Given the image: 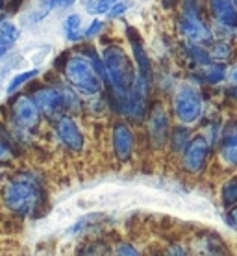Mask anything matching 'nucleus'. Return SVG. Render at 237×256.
I'll list each match as a JSON object with an SVG mask.
<instances>
[{
	"instance_id": "nucleus-8",
	"label": "nucleus",
	"mask_w": 237,
	"mask_h": 256,
	"mask_svg": "<svg viewBox=\"0 0 237 256\" xmlns=\"http://www.w3.org/2000/svg\"><path fill=\"white\" fill-rule=\"evenodd\" d=\"M30 96L33 98V102L37 104L41 116L54 119V121L59 119L61 116H65V98L61 88H56V86H39Z\"/></svg>"
},
{
	"instance_id": "nucleus-15",
	"label": "nucleus",
	"mask_w": 237,
	"mask_h": 256,
	"mask_svg": "<svg viewBox=\"0 0 237 256\" xmlns=\"http://www.w3.org/2000/svg\"><path fill=\"white\" fill-rule=\"evenodd\" d=\"M226 76H228V67L223 64H208L204 67H199V78H202V82L210 86L223 84Z\"/></svg>"
},
{
	"instance_id": "nucleus-32",
	"label": "nucleus",
	"mask_w": 237,
	"mask_h": 256,
	"mask_svg": "<svg viewBox=\"0 0 237 256\" xmlns=\"http://www.w3.org/2000/svg\"><path fill=\"white\" fill-rule=\"evenodd\" d=\"M50 2L52 10H59V8H69L72 6L76 0H48Z\"/></svg>"
},
{
	"instance_id": "nucleus-6",
	"label": "nucleus",
	"mask_w": 237,
	"mask_h": 256,
	"mask_svg": "<svg viewBox=\"0 0 237 256\" xmlns=\"http://www.w3.org/2000/svg\"><path fill=\"white\" fill-rule=\"evenodd\" d=\"M212 143L204 134L193 136L187 143L186 150L182 152V169L187 174H200L204 173L212 154Z\"/></svg>"
},
{
	"instance_id": "nucleus-14",
	"label": "nucleus",
	"mask_w": 237,
	"mask_h": 256,
	"mask_svg": "<svg viewBox=\"0 0 237 256\" xmlns=\"http://www.w3.org/2000/svg\"><path fill=\"white\" fill-rule=\"evenodd\" d=\"M210 8L217 24L236 30L237 28V10L234 0H210Z\"/></svg>"
},
{
	"instance_id": "nucleus-36",
	"label": "nucleus",
	"mask_w": 237,
	"mask_h": 256,
	"mask_svg": "<svg viewBox=\"0 0 237 256\" xmlns=\"http://www.w3.org/2000/svg\"><path fill=\"white\" fill-rule=\"evenodd\" d=\"M4 2H6V0H0V8H4Z\"/></svg>"
},
{
	"instance_id": "nucleus-30",
	"label": "nucleus",
	"mask_w": 237,
	"mask_h": 256,
	"mask_svg": "<svg viewBox=\"0 0 237 256\" xmlns=\"http://www.w3.org/2000/svg\"><path fill=\"white\" fill-rule=\"evenodd\" d=\"M102 30H104V22L100 19H95V20H91L89 28L83 32V36H85V38H89V39H93V38H96V36H100V34H102Z\"/></svg>"
},
{
	"instance_id": "nucleus-22",
	"label": "nucleus",
	"mask_w": 237,
	"mask_h": 256,
	"mask_svg": "<svg viewBox=\"0 0 237 256\" xmlns=\"http://www.w3.org/2000/svg\"><path fill=\"white\" fill-rule=\"evenodd\" d=\"M50 12H52L50 2H48V0H41L37 6L33 8L32 12L24 17V24H33V22H39L41 19H45Z\"/></svg>"
},
{
	"instance_id": "nucleus-24",
	"label": "nucleus",
	"mask_w": 237,
	"mask_h": 256,
	"mask_svg": "<svg viewBox=\"0 0 237 256\" xmlns=\"http://www.w3.org/2000/svg\"><path fill=\"white\" fill-rule=\"evenodd\" d=\"M80 256H111V250L104 242H91L83 247Z\"/></svg>"
},
{
	"instance_id": "nucleus-26",
	"label": "nucleus",
	"mask_w": 237,
	"mask_h": 256,
	"mask_svg": "<svg viewBox=\"0 0 237 256\" xmlns=\"http://www.w3.org/2000/svg\"><path fill=\"white\" fill-rule=\"evenodd\" d=\"M113 256H143V252L132 242H119L113 249Z\"/></svg>"
},
{
	"instance_id": "nucleus-5",
	"label": "nucleus",
	"mask_w": 237,
	"mask_h": 256,
	"mask_svg": "<svg viewBox=\"0 0 237 256\" xmlns=\"http://www.w3.org/2000/svg\"><path fill=\"white\" fill-rule=\"evenodd\" d=\"M171 116L169 110L165 108L163 102H154L148 110L147 116V132H148V141L154 150H161L169 145V138H171Z\"/></svg>"
},
{
	"instance_id": "nucleus-27",
	"label": "nucleus",
	"mask_w": 237,
	"mask_h": 256,
	"mask_svg": "<svg viewBox=\"0 0 237 256\" xmlns=\"http://www.w3.org/2000/svg\"><path fill=\"white\" fill-rule=\"evenodd\" d=\"M130 6H132V2L130 0H117L115 4L111 6V10L108 12V15L111 19H115V17H121L124 12H128Z\"/></svg>"
},
{
	"instance_id": "nucleus-17",
	"label": "nucleus",
	"mask_w": 237,
	"mask_h": 256,
	"mask_svg": "<svg viewBox=\"0 0 237 256\" xmlns=\"http://www.w3.org/2000/svg\"><path fill=\"white\" fill-rule=\"evenodd\" d=\"M208 56L212 60V64H223L226 65L234 56V46L223 39V41H213L212 46L208 48Z\"/></svg>"
},
{
	"instance_id": "nucleus-33",
	"label": "nucleus",
	"mask_w": 237,
	"mask_h": 256,
	"mask_svg": "<svg viewBox=\"0 0 237 256\" xmlns=\"http://www.w3.org/2000/svg\"><path fill=\"white\" fill-rule=\"evenodd\" d=\"M226 80L230 82V86H237V64L232 67V69H228V76H226Z\"/></svg>"
},
{
	"instance_id": "nucleus-16",
	"label": "nucleus",
	"mask_w": 237,
	"mask_h": 256,
	"mask_svg": "<svg viewBox=\"0 0 237 256\" xmlns=\"http://www.w3.org/2000/svg\"><path fill=\"white\" fill-rule=\"evenodd\" d=\"M191 138H193V134H191V130H189V126H186V124L173 126V130H171V138H169V147L173 148L176 154L182 156V152L186 150L187 143L191 141Z\"/></svg>"
},
{
	"instance_id": "nucleus-18",
	"label": "nucleus",
	"mask_w": 237,
	"mask_h": 256,
	"mask_svg": "<svg viewBox=\"0 0 237 256\" xmlns=\"http://www.w3.org/2000/svg\"><path fill=\"white\" fill-rule=\"evenodd\" d=\"M63 32H65L67 41H72V43L80 41V39L83 38L82 36V15L71 13L63 22Z\"/></svg>"
},
{
	"instance_id": "nucleus-9",
	"label": "nucleus",
	"mask_w": 237,
	"mask_h": 256,
	"mask_svg": "<svg viewBox=\"0 0 237 256\" xmlns=\"http://www.w3.org/2000/svg\"><path fill=\"white\" fill-rule=\"evenodd\" d=\"M54 130L58 136L59 143L65 147V150H69L71 154H82L85 148V136L80 130L78 122L74 121V117L65 114L59 119L54 121Z\"/></svg>"
},
{
	"instance_id": "nucleus-28",
	"label": "nucleus",
	"mask_w": 237,
	"mask_h": 256,
	"mask_svg": "<svg viewBox=\"0 0 237 256\" xmlns=\"http://www.w3.org/2000/svg\"><path fill=\"white\" fill-rule=\"evenodd\" d=\"M115 2H117V0H96L95 4H91V6H95V8H89L87 12L96 13V15H100V13H108Z\"/></svg>"
},
{
	"instance_id": "nucleus-19",
	"label": "nucleus",
	"mask_w": 237,
	"mask_h": 256,
	"mask_svg": "<svg viewBox=\"0 0 237 256\" xmlns=\"http://www.w3.org/2000/svg\"><path fill=\"white\" fill-rule=\"evenodd\" d=\"M221 202L225 208L237 204V174L226 178L221 186Z\"/></svg>"
},
{
	"instance_id": "nucleus-11",
	"label": "nucleus",
	"mask_w": 237,
	"mask_h": 256,
	"mask_svg": "<svg viewBox=\"0 0 237 256\" xmlns=\"http://www.w3.org/2000/svg\"><path fill=\"white\" fill-rule=\"evenodd\" d=\"M191 256H232L230 249L217 232H199L191 240Z\"/></svg>"
},
{
	"instance_id": "nucleus-38",
	"label": "nucleus",
	"mask_w": 237,
	"mask_h": 256,
	"mask_svg": "<svg viewBox=\"0 0 237 256\" xmlns=\"http://www.w3.org/2000/svg\"><path fill=\"white\" fill-rule=\"evenodd\" d=\"M234 34H236V36H237V28H236V30H234Z\"/></svg>"
},
{
	"instance_id": "nucleus-37",
	"label": "nucleus",
	"mask_w": 237,
	"mask_h": 256,
	"mask_svg": "<svg viewBox=\"0 0 237 256\" xmlns=\"http://www.w3.org/2000/svg\"><path fill=\"white\" fill-rule=\"evenodd\" d=\"M234 4H236V10H237V0H234Z\"/></svg>"
},
{
	"instance_id": "nucleus-4",
	"label": "nucleus",
	"mask_w": 237,
	"mask_h": 256,
	"mask_svg": "<svg viewBox=\"0 0 237 256\" xmlns=\"http://www.w3.org/2000/svg\"><path fill=\"white\" fill-rule=\"evenodd\" d=\"M180 36H184L187 45L206 46L213 43V32L204 24L200 17L199 2L197 0H186L184 4V13L178 22Z\"/></svg>"
},
{
	"instance_id": "nucleus-7",
	"label": "nucleus",
	"mask_w": 237,
	"mask_h": 256,
	"mask_svg": "<svg viewBox=\"0 0 237 256\" xmlns=\"http://www.w3.org/2000/svg\"><path fill=\"white\" fill-rule=\"evenodd\" d=\"M11 112V121L13 124L22 130V132H32L41 124V112H39L37 104L33 102V98L30 95H15L9 106Z\"/></svg>"
},
{
	"instance_id": "nucleus-10",
	"label": "nucleus",
	"mask_w": 237,
	"mask_h": 256,
	"mask_svg": "<svg viewBox=\"0 0 237 256\" xmlns=\"http://www.w3.org/2000/svg\"><path fill=\"white\" fill-rule=\"evenodd\" d=\"M111 147L119 162H130L135 148V134L128 121H117L111 128Z\"/></svg>"
},
{
	"instance_id": "nucleus-13",
	"label": "nucleus",
	"mask_w": 237,
	"mask_h": 256,
	"mask_svg": "<svg viewBox=\"0 0 237 256\" xmlns=\"http://www.w3.org/2000/svg\"><path fill=\"white\" fill-rule=\"evenodd\" d=\"M128 34H130L128 36L130 46H132L134 56H135V69H137V72H139L147 82H150L154 86V69H152V64H150L147 52H145V46H143L141 39L137 38V34H135L134 30H128Z\"/></svg>"
},
{
	"instance_id": "nucleus-1",
	"label": "nucleus",
	"mask_w": 237,
	"mask_h": 256,
	"mask_svg": "<svg viewBox=\"0 0 237 256\" xmlns=\"http://www.w3.org/2000/svg\"><path fill=\"white\" fill-rule=\"evenodd\" d=\"M2 204L17 218H35L46 204V192L37 174L19 171L2 186Z\"/></svg>"
},
{
	"instance_id": "nucleus-34",
	"label": "nucleus",
	"mask_w": 237,
	"mask_h": 256,
	"mask_svg": "<svg viewBox=\"0 0 237 256\" xmlns=\"http://www.w3.org/2000/svg\"><path fill=\"white\" fill-rule=\"evenodd\" d=\"M6 20V12H4V8H0V24Z\"/></svg>"
},
{
	"instance_id": "nucleus-21",
	"label": "nucleus",
	"mask_w": 237,
	"mask_h": 256,
	"mask_svg": "<svg viewBox=\"0 0 237 256\" xmlns=\"http://www.w3.org/2000/svg\"><path fill=\"white\" fill-rule=\"evenodd\" d=\"M39 74V69H32V70H24V72H19V74H15V76L9 80V84L6 86V91L7 95H13L15 91H19L24 84H28L30 80H33V78Z\"/></svg>"
},
{
	"instance_id": "nucleus-12",
	"label": "nucleus",
	"mask_w": 237,
	"mask_h": 256,
	"mask_svg": "<svg viewBox=\"0 0 237 256\" xmlns=\"http://www.w3.org/2000/svg\"><path fill=\"white\" fill-rule=\"evenodd\" d=\"M219 156L228 167H237V121L223 128L219 138Z\"/></svg>"
},
{
	"instance_id": "nucleus-31",
	"label": "nucleus",
	"mask_w": 237,
	"mask_h": 256,
	"mask_svg": "<svg viewBox=\"0 0 237 256\" xmlns=\"http://www.w3.org/2000/svg\"><path fill=\"white\" fill-rule=\"evenodd\" d=\"M167 256H191V254H189V250L184 245L173 244L169 245V249H167Z\"/></svg>"
},
{
	"instance_id": "nucleus-3",
	"label": "nucleus",
	"mask_w": 237,
	"mask_h": 256,
	"mask_svg": "<svg viewBox=\"0 0 237 256\" xmlns=\"http://www.w3.org/2000/svg\"><path fill=\"white\" fill-rule=\"evenodd\" d=\"M204 93L195 84H182L173 95V112L180 124L191 126L204 116Z\"/></svg>"
},
{
	"instance_id": "nucleus-35",
	"label": "nucleus",
	"mask_w": 237,
	"mask_h": 256,
	"mask_svg": "<svg viewBox=\"0 0 237 256\" xmlns=\"http://www.w3.org/2000/svg\"><path fill=\"white\" fill-rule=\"evenodd\" d=\"M7 50H9V46H0V58H2V56H6Z\"/></svg>"
},
{
	"instance_id": "nucleus-29",
	"label": "nucleus",
	"mask_w": 237,
	"mask_h": 256,
	"mask_svg": "<svg viewBox=\"0 0 237 256\" xmlns=\"http://www.w3.org/2000/svg\"><path fill=\"white\" fill-rule=\"evenodd\" d=\"M225 223L230 226L232 230L237 232V204L228 206L225 210Z\"/></svg>"
},
{
	"instance_id": "nucleus-25",
	"label": "nucleus",
	"mask_w": 237,
	"mask_h": 256,
	"mask_svg": "<svg viewBox=\"0 0 237 256\" xmlns=\"http://www.w3.org/2000/svg\"><path fill=\"white\" fill-rule=\"evenodd\" d=\"M15 156V150H13V145L9 138L4 134H0V164H9Z\"/></svg>"
},
{
	"instance_id": "nucleus-2",
	"label": "nucleus",
	"mask_w": 237,
	"mask_h": 256,
	"mask_svg": "<svg viewBox=\"0 0 237 256\" xmlns=\"http://www.w3.org/2000/svg\"><path fill=\"white\" fill-rule=\"evenodd\" d=\"M63 80L80 96H100L106 91V84L93 67L85 54H72L63 64Z\"/></svg>"
},
{
	"instance_id": "nucleus-23",
	"label": "nucleus",
	"mask_w": 237,
	"mask_h": 256,
	"mask_svg": "<svg viewBox=\"0 0 237 256\" xmlns=\"http://www.w3.org/2000/svg\"><path fill=\"white\" fill-rule=\"evenodd\" d=\"M100 219H102V216H100V214H87V216H83V218L80 219L78 223L72 224L71 228L67 230V234H78V232H82V230H85V228H89L91 224H96L98 221H100Z\"/></svg>"
},
{
	"instance_id": "nucleus-20",
	"label": "nucleus",
	"mask_w": 237,
	"mask_h": 256,
	"mask_svg": "<svg viewBox=\"0 0 237 256\" xmlns=\"http://www.w3.org/2000/svg\"><path fill=\"white\" fill-rule=\"evenodd\" d=\"M20 38V28L17 24H13L11 20H4L0 24V46H9L11 48L13 43H17Z\"/></svg>"
}]
</instances>
